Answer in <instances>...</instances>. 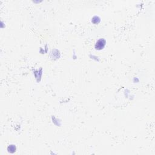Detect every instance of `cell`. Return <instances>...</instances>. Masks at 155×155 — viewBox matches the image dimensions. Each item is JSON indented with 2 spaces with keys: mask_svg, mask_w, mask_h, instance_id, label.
I'll list each match as a JSON object with an SVG mask.
<instances>
[{
  "mask_svg": "<svg viewBox=\"0 0 155 155\" xmlns=\"http://www.w3.org/2000/svg\"><path fill=\"white\" fill-rule=\"evenodd\" d=\"M105 42L104 39H99V40L96 42V46H95L96 49H98V50L103 49L104 46H105Z\"/></svg>",
  "mask_w": 155,
  "mask_h": 155,
  "instance_id": "obj_1",
  "label": "cell"
}]
</instances>
